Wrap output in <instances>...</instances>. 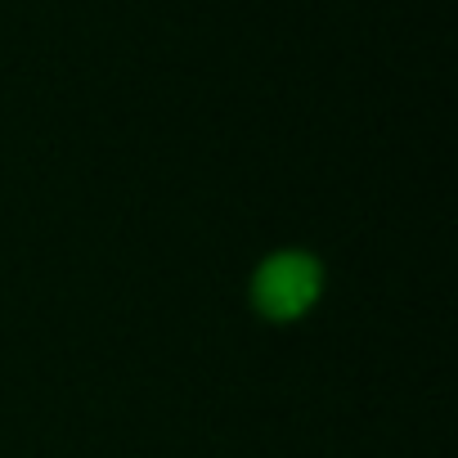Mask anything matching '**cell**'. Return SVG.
Segmentation results:
<instances>
[{
  "label": "cell",
  "mask_w": 458,
  "mask_h": 458,
  "mask_svg": "<svg viewBox=\"0 0 458 458\" xmlns=\"http://www.w3.org/2000/svg\"><path fill=\"white\" fill-rule=\"evenodd\" d=\"M319 288V270L301 257H284V261H270L266 275L257 279V297L270 315H297Z\"/></svg>",
  "instance_id": "1"
}]
</instances>
